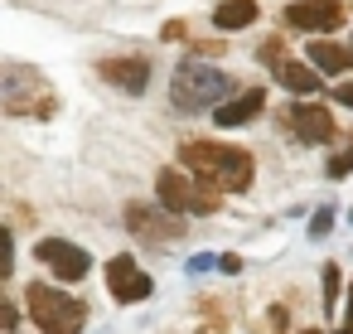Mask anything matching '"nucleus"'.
<instances>
[{"label": "nucleus", "mask_w": 353, "mask_h": 334, "mask_svg": "<svg viewBox=\"0 0 353 334\" xmlns=\"http://www.w3.org/2000/svg\"><path fill=\"white\" fill-rule=\"evenodd\" d=\"M179 165L189 175H199L208 189H223V194H242L252 189V150L242 146H223V141H184L179 146Z\"/></svg>", "instance_id": "obj_1"}, {"label": "nucleus", "mask_w": 353, "mask_h": 334, "mask_svg": "<svg viewBox=\"0 0 353 334\" xmlns=\"http://www.w3.org/2000/svg\"><path fill=\"white\" fill-rule=\"evenodd\" d=\"M170 97L179 112H218L228 97H232V78L213 63H194L184 59L174 68V83H170Z\"/></svg>", "instance_id": "obj_2"}, {"label": "nucleus", "mask_w": 353, "mask_h": 334, "mask_svg": "<svg viewBox=\"0 0 353 334\" xmlns=\"http://www.w3.org/2000/svg\"><path fill=\"white\" fill-rule=\"evenodd\" d=\"M0 107H6L10 117H54V112H59V97H54V83H49L39 68L6 63V83H0Z\"/></svg>", "instance_id": "obj_3"}, {"label": "nucleus", "mask_w": 353, "mask_h": 334, "mask_svg": "<svg viewBox=\"0 0 353 334\" xmlns=\"http://www.w3.org/2000/svg\"><path fill=\"white\" fill-rule=\"evenodd\" d=\"M30 320L39 324V334H83L88 310L59 286H30Z\"/></svg>", "instance_id": "obj_4"}, {"label": "nucleus", "mask_w": 353, "mask_h": 334, "mask_svg": "<svg viewBox=\"0 0 353 334\" xmlns=\"http://www.w3.org/2000/svg\"><path fill=\"white\" fill-rule=\"evenodd\" d=\"M155 194H160V204L174 208V213H194V218L218 213V189H208V184H203L199 175H189V170H160V175H155Z\"/></svg>", "instance_id": "obj_5"}, {"label": "nucleus", "mask_w": 353, "mask_h": 334, "mask_svg": "<svg viewBox=\"0 0 353 334\" xmlns=\"http://www.w3.org/2000/svg\"><path fill=\"white\" fill-rule=\"evenodd\" d=\"M126 228L141 242H179L184 237V213L174 208H150V204H126Z\"/></svg>", "instance_id": "obj_6"}, {"label": "nucleus", "mask_w": 353, "mask_h": 334, "mask_svg": "<svg viewBox=\"0 0 353 334\" xmlns=\"http://www.w3.org/2000/svg\"><path fill=\"white\" fill-rule=\"evenodd\" d=\"M343 20H348L343 0H295V6H285V25L290 30H305V35H329Z\"/></svg>", "instance_id": "obj_7"}, {"label": "nucleus", "mask_w": 353, "mask_h": 334, "mask_svg": "<svg viewBox=\"0 0 353 334\" xmlns=\"http://www.w3.org/2000/svg\"><path fill=\"white\" fill-rule=\"evenodd\" d=\"M107 291H112L117 305H136V300H145V295L155 291V281L136 266L131 252H117V257L107 262Z\"/></svg>", "instance_id": "obj_8"}, {"label": "nucleus", "mask_w": 353, "mask_h": 334, "mask_svg": "<svg viewBox=\"0 0 353 334\" xmlns=\"http://www.w3.org/2000/svg\"><path fill=\"white\" fill-rule=\"evenodd\" d=\"M281 121L295 131V141H305V146H324V141H334V117H329V107H319V102H295V107H285L281 112Z\"/></svg>", "instance_id": "obj_9"}, {"label": "nucleus", "mask_w": 353, "mask_h": 334, "mask_svg": "<svg viewBox=\"0 0 353 334\" xmlns=\"http://www.w3.org/2000/svg\"><path fill=\"white\" fill-rule=\"evenodd\" d=\"M34 252H39V262H44L59 281H83V276L92 271V257H88L83 247H73L68 237H44Z\"/></svg>", "instance_id": "obj_10"}, {"label": "nucleus", "mask_w": 353, "mask_h": 334, "mask_svg": "<svg viewBox=\"0 0 353 334\" xmlns=\"http://www.w3.org/2000/svg\"><path fill=\"white\" fill-rule=\"evenodd\" d=\"M97 78H107L117 92H145V83H150V59L145 54H117V59H102L97 63Z\"/></svg>", "instance_id": "obj_11"}, {"label": "nucleus", "mask_w": 353, "mask_h": 334, "mask_svg": "<svg viewBox=\"0 0 353 334\" xmlns=\"http://www.w3.org/2000/svg\"><path fill=\"white\" fill-rule=\"evenodd\" d=\"M261 107H266V92H261V88H247V92L228 97V102L213 112V121H218V126H242V121L261 117Z\"/></svg>", "instance_id": "obj_12"}, {"label": "nucleus", "mask_w": 353, "mask_h": 334, "mask_svg": "<svg viewBox=\"0 0 353 334\" xmlns=\"http://www.w3.org/2000/svg\"><path fill=\"white\" fill-rule=\"evenodd\" d=\"M310 63H314L319 73H348V63H353V49L334 44V39H310Z\"/></svg>", "instance_id": "obj_13"}, {"label": "nucleus", "mask_w": 353, "mask_h": 334, "mask_svg": "<svg viewBox=\"0 0 353 334\" xmlns=\"http://www.w3.org/2000/svg\"><path fill=\"white\" fill-rule=\"evenodd\" d=\"M252 20H256V0H218V10H213L218 30H247Z\"/></svg>", "instance_id": "obj_14"}, {"label": "nucleus", "mask_w": 353, "mask_h": 334, "mask_svg": "<svg viewBox=\"0 0 353 334\" xmlns=\"http://www.w3.org/2000/svg\"><path fill=\"white\" fill-rule=\"evenodd\" d=\"M276 78H281V83H285L290 92H300V97L319 92V68H314L310 59H305V63H300V59H290V63H285V68H281Z\"/></svg>", "instance_id": "obj_15"}, {"label": "nucleus", "mask_w": 353, "mask_h": 334, "mask_svg": "<svg viewBox=\"0 0 353 334\" xmlns=\"http://www.w3.org/2000/svg\"><path fill=\"white\" fill-rule=\"evenodd\" d=\"M256 63H266L271 73H281V68L290 63V59H285V44H281V39H261V44H256Z\"/></svg>", "instance_id": "obj_16"}, {"label": "nucleus", "mask_w": 353, "mask_h": 334, "mask_svg": "<svg viewBox=\"0 0 353 334\" xmlns=\"http://www.w3.org/2000/svg\"><path fill=\"white\" fill-rule=\"evenodd\" d=\"M319 281H324V315H334V310H339V286H343V276H339V266H334V262H324V271H319Z\"/></svg>", "instance_id": "obj_17"}, {"label": "nucleus", "mask_w": 353, "mask_h": 334, "mask_svg": "<svg viewBox=\"0 0 353 334\" xmlns=\"http://www.w3.org/2000/svg\"><path fill=\"white\" fill-rule=\"evenodd\" d=\"M324 170H329V179H343V175L353 170V131H348V141L329 155V165H324Z\"/></svg>", "instance_id": "obj_18"}, {"label": "nucleus", "mask_w": 353, "mask_h": 334, "mask_svg": "<svg viewBox=\"0 0 353 334\" xmlns=\"http://www.w3.org/2000/svg\"><path fill=\"white\" fill-rule=\"evenodd\" d=\"M329 228H334V208H319V213L310 218V233H314V237H324Z\"/></svg>", "instance_id": "obj_19"}, {"label": "nucleus", "mask_w": 353, "mask_h": 334, "mask_svg": "<svg viewBox=\"0 0 353 334\" xmlns=\"http://www.w3.org/2000/svg\"><path fill=\"white\" fill-rule=\"evenodd\" d=\"M334 102H343V107H353V78H343V83L334 88Z\"/></svg>", "instance_id": "obj_20"}, {"label": "nucleus", "mask_w": 353, "mask_h": 334, "mask_svg": "<svg viewBox=\"0 0 353 334\" xmlns=\"http://www.w3.org/2000/svg\"><path fill=\"white\" fill-rule=\"evenodd\" d=\"M285 329V305H271V334Z\"/></svg>", "instance_id": "obj_21"}, {"label": "nucleus", "mask_w": 353, "mask_h": 334, "mask_svg": "<svg viewBox=\"0 0 353 334\" xmlns=\"http://www.w3.org/2000/svg\"><path fill=\"white\" fill-rule=\"evenodd\" d=\"M0 320H6V329H15V320H20V310H15V300H6V310H0Z\"/></svg>", "instance_id": "obj_22"}, {"label": "nucleus", "mask_w": 353, "mask_h": 334, "mask_svg": "<svg viewBox=\"0 0 353 334\" xmlns=\"http://www.w3.org/2000/svg\"><path fill=\"white\" fill-rule=\"evenodd\" d=\"M218 266L232 276V271H242V257H232V252H228V257H218Z\"/></svg>", "instance_id": "obj_23"}, {"label": "nucleus", "mask_w": 353, "mask_h": 334, "mask_svg": "<svg viewBox=\"0 0 353 334\" xmlns=\"http://www.w3.org/2000/svg\"><path fill=\"white\" fill-rule=\"evenodd\" d=\"M339 334H353V286H348V315H343V329Z\"/></svg>", "instance_id": "obj_24"}, {"label": "nucleus", "mask_w": 353, "mask_h": 334, "mask_svg": "<svg viewBox=\"0 0 353 334\" xmlns=\"http://www.w3.org/2000/svg\"><path fill=\"white\" fill-rule=\"evenodd\" d=\"M305 334H319V329H305Z\"/></svg>", "instance_id": "obj_25"}, {"label": "nucleus", "mask_w": 353, "mask_h": 334, "mask_svg": "<svg viewBox=\"0 0 353 334\" xmlns=\"http://www.w3.org/2000/svg\"><path fill=\"white\" fill-rule=\"evenodd\" d=\"M348 218H353V208H348Z\"/></svg>", "instance_id": "obj_26"}, {"label": "nucleus", "mask_w": 353, "mask_h": 334, "mask_svg": "<svg viewBox=\"0 0 353 334\" xmlns=\"http://www.w3.org/2000/svg\"><path fill=\"white\" fill-rule=\"evenodd\" d=\"M348 49H353V44H348Z\"/></svg>", "instance_id": "obj_27"}]
</instances>
